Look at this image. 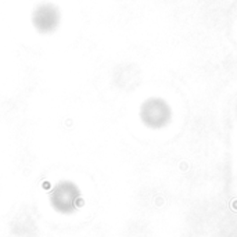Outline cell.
I'll use <instances>...</instances> for the list:
<instances>
[{
  "mask_svg": "<svg viewBox=\"0 0 237 237\" xmlns=\"http://www.w3.org/2000/svg\"><path fill=\"white\" fill-rule=\"evenodd\" d=\"M140 118L143 123L150 129H161L169 123L172 118V110L162 99L151 97L143 103Z\"/></svg>",
  "mask_w": 237,
  "mask_h": 237,
  "instance_id": "1",
  "label": "cell"
},
{
  "mask_svg": "<svg viewBox=\"0 0 237 237\" xmlns=\"http://www.w3.org/2000/svg\"><path fill=\"white\" fill-rule=\"evenodd\" d=\"M50 201L54 209L61 214H71L79 207L80 202V191L76 184L72 182H60L51 190Z\"/></svg>",
  "mask_w": 237,
  "mask_h": 237,
  "instance_id": "2",
  "label": "cell"
},
{
  "mask_svg": "<svg viewBox=\"0 0 237 237\" xmlns=\"http://www.w3.org/2000/svg\"><path fill=\"white\" fill-rule=\"evenodd\" d=\"M60 22V13L53 4L39 6L33 14V24L40 32H53Z\"/></svg>",
  "mask_w": 237,
  "mask_h": 237,
  "instance_id": "3",
  "label": "cell"
}]
</instances>
